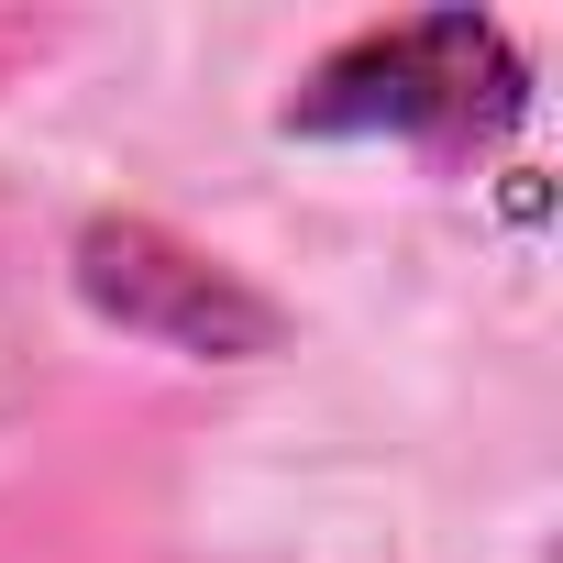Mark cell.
Returning a JSON list of instances; mask_svg holds the SVG:
<instances>
[{
  "label": "cell",
  "instance_id": "6da1fadb",
  "mask_svg": "<svg viewBox=\"0 0 563 563\" xmlns=\"http://www.w3.org/2000/svg\"><path fill=\"white\" fill-rule=\"evenodd\" d=\"M508 89H519V78H508V56H497L486 23H409V34L354 45V56L321 78L310 122H321V133H354V122H387V133H464V122L508 111Z\"/></svg>",
  "mask_w": 563,
  "mask_h": 563
}]
</instances>
